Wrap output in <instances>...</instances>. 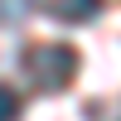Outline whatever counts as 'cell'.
I'll return each instance as SVG.
<instances>
[{
    "label": "cell",
    "instance_id": "cell-4",
    "mask_svg": "<svg viewBox=\"0 0 121 121\" xmlns=\"http://www.w3.org/2000/svg\"><path fill=\"white\" fill-rule=\"evenodd\" d=\"M19 112H24L19 92H15L10 82H0V121H19Z\"/></svg>",
    "mask_w": 121,
    "mask_h": 121
},
{
    "label": "cell",
    "instance_id": "cell-3",
    "mask_svg": "<svg viewBox=\"0 0 121 121\" xmlns=\"http://www.w3.org/2000/svg\"><path fill=\"white\" fill-rule=\"evenodd\" d=\"M34 10H39V0H0V24H5V29H19Z\"/></svg>",
    "mask_w": 121,
    "mask_h": 121
},
{
    "label": "cell",
    "instance_id": "cell-1",
    "mask_svg": "<svg viewBox=\"0 0 121 121\" xmlns=\"http://www.w3.org/2000/svg\"><path fill=\"white\" fill-rule=\"evenodd\" d=\"M24 73L39 92H63L68 82L78 78V48L68 44H39L24 53Z\"/></svg>",
    "mask_w": 121,
    "mask_h": 121
},
{
    "label": "cell",
    "instance_id": "cell-2",
    "mask_svg": "<svg viewBox=\"0 0 121 121\" xmlns=\"http://www.w3.org/2000/svg\"><path fill=\"white\" fill-rule=\"evenodd\" d=\"M53 15L63 24H87L102 15V0H53Z\"/></svg>",
    "mask_w": 121,
    "mask_h": 121
}]
</instances>
